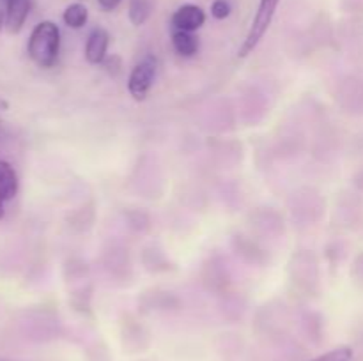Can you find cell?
<instances>
[{
  "instance_id": "6",
  "label": "cell",
  "mask_w": 363,
  "mask_h": 361,
  "mask_svg": "<svg viewBox=\"0 0 363 361\" xmlns=\"http://www.w3.org/2000/svg\"><path fill=\"white\" fill-rule=\"evenodd\" d=\"M2 2L6 4V28L11 34H18L27 21L32 0H2Z\"/></svg>"
},
{
  "instance_id": "7",
  "label": "cell",
  "mask_w": 363,
  "mask_h": 361,
  "mask_svg": "<svg viewBox=\"0 0 363 361\" xmlns=\"http://www.w3.org/2000/svg\"><path fill=\"white\" fill-rule=\"evenodd\" d=\"M110 45V34L105 28L98 27L89 34L87 45H85V59L91 64H103L106 59V50Z\"/></svg>"
},
{
  "instance_id": "1",
  "label": "cell",
  "mask_w": 363,
  "mask_h": 361,
  "mask_svg": "<svg viewBox=\"0 0 363 361\" xmlns=\"http://www.w3.org/2000/svg\"><path fill=\"white\" fill-rule=\"evenodd\" d=\"M60 50V30L53 21H41L28 38V57L39 67H52L57 62Z\"/></svg>"
},
{
  "instance_id": "10",
  "label": "cell",
  "mask_w": 363,
  "mask_h": 361,
  "mask_svg": "<svg viewBox=\"0 0 363 361\" xmlns=\"http://www.w3.org/2000/svg\"><path fill=\"white\" fill-rule=\"evenodd\" d=\"M62 20L67 27L82 28L89 20V11L84 4H71L64 9Z\"/></svg>"
},
{
  "instance_id": "9",
  "label": "cell",
  "mask_w": 363,
  "mask_h": 361,
  "mask_svg": "<svg viewBox=\"0 0 363 361\" xmlns=\"http://www.w3.org/2000/svg\"><path fill=\"white\" fill-rule=\"evenodd\" d=\"M152 11L151 0H130V6H128V16L130 21L135 27H140L145 21L149 20Z\"/></svg>"
},
{
  "instance_id": "5",
  "label": "cell",
  "mask_w": 363,
  "mask_h": 361,
  "mask_svg": "<svg viewBox=\"0 0 363 361\" xmlns=\"http://www.w3.org/2000/svg\"><path fill=\"white\" fill-rule=\"evenodd\" d=\"M18 176L13 165L4 159H0V218H4L6 212V202L13 200L18 193Z\"/></svg>"
},
{
  "instance_id": "3",
  "label": "cell",
  "mask_w": 363,
  "mask_h": 361,
  "mask_svg": "<svg viewBox=\"0 0 363 361\" xmlns=\"http://www.w3.org/2000/svg\"><path fill=\"white\" fill-rule=\"evenodd\" d=\"M156 76V60L152 57H145L144 60L137 64L133 67L130 74V80H128V91L133 96V99L142 101V99L147 98L149 91L152 87V81Z\"/></svg>"
},
{
  "instance_id": "11",
  "label": "cell",
  "mask_w": 363,
  "mask_h": 361,
  "mask_svg": "<svg viewBox=\"0 0 363 361\" xmlns=\"http://www.w3.org/2000/svg\"><path fill=\"white\" fill-rule=\"evenodd\" d=\"M353 360V349L351 347H337V349L328 350L321 356L314 357L311 361H351Z\"/></svg>"
},
{
  "instance_id": "12",
  "label": "cell",
  "mask_w": 363,
  "mask_h": 361,
  "mask_svg": "<svg viewBox=\"0 0 363 361\" xmlns=\"http://www.w3.org/2000/svg\"><path fill=\"white\" fill-rule=\"evenodd\" d=\"M211 14L216 20H225L230 14L229 0H215V2L211 4Z\"/></svg>"
},
{
  "instance_id": "4",
  "label": "cell",
  "mask_w": 363,
  "mask_h": 361,
  "mask_svg": "<svg viewBox=\"0 0 363 361\" xmlns=\"http://www.w3.org/2000/svg\"><path fill=\"white\" fill-rule=\"evenodd\" d=\"M206 23V13L195 4H184L172 14V25L176 30L197 32Z\"/></svg>"
},
{
  "instance_id": "14",
  "label": "cell",
  "mask_w": 363,
  "mask_h": 361,
  "mask_svg": "<svg viewBox=\"0 0 363 361\" xmlns=\"http://www.w3.org/2000/svg\"><path fill=\"white\" fill-rule=\"evenodd\" d=\"M7 108H9V103H7L6 99L0 96V112H4V110H7Z\"/></svg>"
},
{
  "instance_id": "8",
  "label": "cell",
  "mask_w": 363,
  "mask_h": 361,
  "mask_svg": "<svg viewBox=\"0 0 363 361\" xmlns=\"http://www.w3.org/2000/svg\"><path fill=\"white\" fill-rule=\"evenodd\" d=\"M172 45L181 57H194L199 50V39L194 32L176 30L172 34Z\"/></svg>"
},
{
  "instance_id": "2",
  "label": "cell",
  "mask_w": 363,
  "mask_h": 361,
  "mask_svg": "<svg viewBox=\"0 0 363 361\" xmlns=\"http://www.w3.org/2000/svg\"><path fill=\"white\" fill-rule=\"evenodd\" d=\"M279 4L280 0H261V2H259V9L257 13H255L254 21H252L250 30H248L247 38H245L243 45H241L240 52H238V57H240V59L250 55V53L257 48V45L262 41L264 34L268 32L269 25H272Z\"/></svg>"
},
{
  "instance_id": "13",
  "label": "cell",
  "mask_w": 363,
  "mask_h": 361,
  "mask_svg": "<svg viewBox=\"0 0 363 361\" xmlns=\"http://www.w3.org/2000/svg\"><path fill=\"white\" fill-rule=\"evenodd\" d=\"M121 2H123V0H98L99 7H101L103 11H113V9H117Z\"/></svg>"
}]
</instances>
